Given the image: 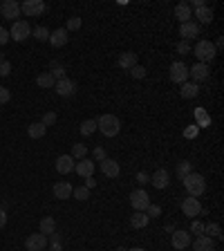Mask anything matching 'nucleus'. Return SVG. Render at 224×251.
Segmentation results:
<instances>
[{"mask_svg": "<svg viewBox=\"0 0 224 251\" xmlns=\"http://www.w3.org/2000/svg\"><path fill=\"white\" fill-rule=\"evenodd\" d=\"M189 234L204 235V222H200V220H193V224H191V231H189Z\"/></svg>", "mask_w": 224, "mask_h": 251, "instance_id": "4c0bfd02", "label": "nucleus"}, {"mask_svg": "<svg viewBox=\"0 0 224 251\" xmlns=\"http://www.w3.org/2000/svg\"><path fill=\"white\" fill-rule=\"evenodd\" d=\"M32 34H34L36 41H49V30H48V27H43V25H38Z\"/></svg>", "mask_w": 224, "mask_h": 251, "instance_id": "c9c22d12", "label": "nucleus"}, {"mask_svg": "<svg viewBox=\"0 0 224 251\" xmlns=\"http://www.w3.org/2000/svg\"><path fill=\"white\" fill-rule=\"evenodd\" d=\"M182 182L191 198H200V195H204V191H207V180H204L200 173H191V175H186Z\"/></svg>", "mask_w": 224, "mask_h": 251, "instance_id": "f257e3e1", "label": "nucleus"}, {"mask_svg": "<svg viewBox=\"0 0 224 251\" xmlns=\"http://www.w3.org/2000/svg\"><path fill=\"white\" fill-rule=\"evenodd\" d=\"M79 27H81V18H79V16H72L70 20H67V27H65V30H67V32H77Z\"/></svg>", "mask_w": 224, "mask_h": 251, "instance_id": "a19ab883", "label": "nucleus"}, {"mask_svg": "<svg viewBox=\"0 0 224 251\" xmlns=\"http://www.w3.org/2000/svg\"><path fill=\"white\" fill-rule=\"evenodd\" d=\"M177 177H179V180H184V177L186 175H191V173H193V162H179L177 164Z\"/></svg>", "mask_w": 224, "mask_h": 251, "instance_id": "72a5a7b5", "label": "nucleus"}, {"mask_svg": "<svg viewBox=\"0 0 224 251\" xmlns=\"http://www.w3.org/2000/svg\"><path fill=\"white\" fill-rule=\"evenodd\" d=\"M79 130H81L83 137H90V134L96 130V119H85V121L81 123V128H79Z\"/></svg>", "mask_w": 224, "mask_h": 251, "instance_id": "f704fd0d", "label": "nucleus"}, {"mask_svg": "<svg viewBox=\"0 0 224 251\" xmlns=\"http://www.w3.org/2000/svg\"><path fill=\"white\" fill-rule=\"evenodd\" d=\"M45 2L43 0H25L20 5V14H25L27 18H36V16H43L45 14Z\"/></svg>", "mask_w": 224, "mask_h": 251, "instance_id": "423d86ee", "label": "nucleus"}, {"mask_svg": "<svg viewBox=\"0 0 224 251\" xmlns=\"http://www.w3.org/2000/svg\"><path fill=\"white\" fill-rule=\"evenodd\" d=\"M208 65H204V63H195L193 67H189V79L193 76V83H202V81H207L208 79Z\"/></svg>", "mask_w": 224, "mask_h": 251, "instance_id": "4468645a", "label": "nucleus"}, {"mask_svg": "<svg viewBox=\"0 0 224 251\" xmlns=\"http://www.w3.org/2000/svg\"><path fill=\"white\" fill-rule=\"evenodd\" d=\"M179 36H182V41H191V38H195V36H200V25L195 23V20L182 23L179 25Z\"/></svg>", "mask_w": 224, "mask_h": 251, "instance_id": "2eb2a0df", "label": "nucleus"}, {"mask_svg": "<svg viewBox=\"0 0 224 251\" xmlns=\"http://www.w3.org/2000/svg\"><path fill=\"white\" fill-rule=\"evenodd\" d=\"M72 195L77 200H81V202H85V200L90 198V188H85V186H77V188H72Z\"/></svg>", "mask_w": 224, "mask_h": 251, "instance_id": "e433bc0d", "label": "nucleus"}, {"mask_svg": "<svg viewBox=\"0 0 224 251\" xmlns=\"http://www.w3.org/2000/svg\"><path fill=\"white\" fill-rule=\"evenodd\" d=\"M95 159H96V162H103V159H106V151H103V146H96L95 148Z\"/></svg>", "mask_w": 224, "mask_h": 251, "instance_id": "09e8293b", "label": "nucleus"}, {"mask_svg": "<svg viewBox=\"0 0 224 251\" xmlns=\"http://www.w3.org/2000/svg\"><path fill=\"white\" fill-rule=\"evenodd\" d=\"M7 224V211L5 209H0V229Z\"/></svg>", "mask_w": 224, "mask_h": 251, "instance_id": "3c124183", "label": "nucleus"}, {"mask_svg": "<svg viewBox=\"0 0 224 251\" xmlns=\"http://www.w3.org/2000/svg\"><path fill=\"white\" fill-rule=\"evenodd\" d=\"M202 5H207V2H204V0H193V7H195V9H197V7H202Z\"/></svg>", "mask_w": 224, "mask_h": 251, "instance_id": "864d4df0", "label": "nucleus"}, {"mask_svg": "<svg viewBox=\"0 0 224 251\" xmlns=\"http://www.w3.org/2000/svg\"><path fill=\"white\" fill-rule=\"evenodd\" d=\"M0 14H2V18H7V20L14 23V18L20 16V5H18L16 0H5V2L0 5Z\"/></svg>", "mask_w": 224, "mask_h": 251, "instance_id": "f8f14e48", "label": "nucleus"}, {"mask_svg": "<svg viewBox=\"0 0 224 251\" xmlns=\"http://www.w3.org/2000/svg\"><path fill=\"white\" fill-rule=\"evenodd\" d=\"M12 74V63L7 59H0V76H9Z\"/></svg>", "mask_w": 224, "mask_h": 251, "instance_id": "79ce46f5", "label": "nucleus"}, {"mask_svg": "<svg viewBox=\"0 0 224 251\" xmlns=\"http://www.w3.org/2000/svg\"><path fill=\"white\" fill-rule=\"evenodd\" d=\"M195 18H197V20H200V23H204V25H208L213 20V9L208 5H202V7H197V9H195ZM197 23V25H200Z\"/></svg>", "mask_w": 224, "mask_h": 251, "instance_id": "b1692460", "label": "nucleus"}, {"mask_svg": "<svg viewBox=\"0 0 224 251\" xmlns=\"http://www.w3.org/2000/svg\"><path fill=\"white\" fill-rule=\"evenodd\" d=\"M74 170H77L81 177H92V173H95V162H90V159L85 157L74 164Z\"/></svg>", "mask_w": 224, "mask_h": 251, "instance_id": "4be33fe9", "label": "nucleus"}, {"mask_svg": "<svg viewBox=\"0 0 224 251\" xmlns=\"http://www.w3.org/2000/svg\"><path fill=\"white\" fill-rule=\"evenodd\" d=\"M52 191H54V198H56V200L72 198V184H70V182H56Z\"/></svg>", "mask_w": 224, "mask_h": 251, "instance_id": "aec40b11", "label": "nucleus"}, {"mask_svg": "<svg viewBox=\"0 0 224 251\" xmlns=\"http://www.w3.org/2000/svg\"><path fill=\"white\" fill-rule=\"evenodd\" d=\"M54 231H56V220H54L52 216H45L41 220V231L38 234H43V235H52Z\"/></svg>", "mask_w": 224, "mask_h": 251, "instance_id": "bb28decb", "label": "nucleus"}, {"mask_svg": "<svg viewBox=\"0 0 224 251\" xmlns=\"http://www.w3.org/2000/svg\"><path fill=\"white\" fill-rule=\"evenodd\" d=\"M179 94H182L184 99H195V97L200 94V85H197V83L186 81V83H182V90H179Z\"/></svg>", "mask_w": 224, "mask_h": 251, "instance_id": "393cba45", "label": "nucleus"}, {"mask_svg": "<svg viewBox=\"0 0 224 251\" xmlns=\"http://www.w3.org/2000/svg\"><path fill=\"white\" fill-rule=\"evenodd\" d=\"M193 251H215V240L208 235H197L193 242Z\"/></svg>", "mask_w": 224, "mask_h": 251, "instance_id": "6ab92c4d", "label": "nucleus"}, {"mask_svg": "<svg viewBox=\"0 0 224 251\" xmlns=\"http://www.w3.org/2000/svg\"><path fill=\"white\" fill-rule=\"evenodd\" d=\"M193 54L197 56V61H200V63L207 65V63H211V61L215 59L218 50H215V45H213L211 41H197V43H195Z\"/></svg>", "mask_w": 224, "mask_h": 251, "instance_id": "7ed1b4c3", "label": "nucleus"}, {"mask_svg": "<svg viewBox=\"0 0 224 251\" xmlns=\"http://www.w3.org/2000/svg\"><path fill=\"white\" fill-rule=\"evenodd\" d=\"M88 157V148H85V144H74L72 146V159L74 162H81V159Z\"/></svg>", "mask_w": 224, "mask_h": 251, "instance_id": "2f4dec72", "label": "nucleus"}, {"mask_svg": "<svg viewBox=\"0 0 224 251\" xmlns=\"http://www.w3.org/2000/svg\"><path fill=\"white\" fill-rule=\"evenodd\" d=\"M168 76H171V81L173 83H186L189 81V65L182 63V61H175V63L168 67Z\"/></svg>", "mask_w": 224, "mask_h": 251, "instance_id": "39448f33", "label": "nucleus"}, {"mask_svg": "<svg viewBox=\"0 0 224 251\" xmlns=\"http://www.w3.org/2000/svg\"><path fill=\"white\" fill-rule=\"evenodd\" d=\"M175 18L179 23H189L191 18H193V9H191L189 2H179V5L175 7Z\"/></svg>", "mask_w": 224, "mask_h": 251, "instance_id": "412c9836", "label": "nucleus"}, {"mask_svg": "<svg viewBox=\"0 0 224 251\" xmlns=\"http://www.w3.org/2000/svg\"><path fill=\"white\" fill-rule=\"evenodd\" d=\"M48 72L54 76V79H56V81L65 79V67L59 63V61H52V63H49V70H48Z\"/></svg>", "mask_w": 224, "mask_h": 251, "instance_id": "473e14b6", "label": "nucleus"}, {"mask_svg": "<svg viewBox=\"0 0 224 251\" xmlns=\"http://www.w3.org/2000/svg\"><path fill=\"white\" fill-rule=\"evenodd\" d=\"M204 235H208V238H222V229H220L218 222H207L204 224Z\"/></svg>", "mask_w": 224, "mask_h": 251, "instance_id": "7c9ffc66", "label": "nucleus"}, {"mask_svg": "<svg viewBox=\"0 0 224 251\" xmlns=\"http://www.w3.org/2000/svg\"><path fill=\"white\" fill-rule=\"evenodd\" d=\"M54 90H56V94H59V97H65V99H67V97H74V94H77V83L65 76V79L56 81Z\"/></svg>", "mask_w": 224, "mask_h": 251, "instance_id": "1a4fd4ad", "label": "nucleus"}, {"mask_svg": "<svg viewBox=\"0 0 224 251\" xmlns=\"http://www.w3.org/2000/svg\"><path fill=\"white\" fill-rule=\"evenodd\" d=\"M74 159H72V155H61L59 159H56V170H59L61 175H70L72 170H74Z\"/></svg>", "mask_w": 224, "mask_h": 251, "instance_id": "f3484780", "label": "nucleus"}, {"mask_svg": "<svg viewBox=\"0 0 224 251\" xmlns=\"http://www.w3.org/2000/svg\"><path fill=\"white\" fill-rule=\"evenodd\" d=\"M101 173H103L106 177H110V180L119 177V173H121V168H119V162H114V159L106 157L103 162H101Z\"/></svg>", "mask_w": 224, "mask_h": 251, "instance_id": "dca6fc26", "label": "nucleus"}, {"mask_svg": "<svg viewBox=\"0 0 224 251\" xmlns=\"http://www.w3.org/2000/svg\"><path fill=\"white\" fill-rule=\"evenodd\" d=\"M130 204L135 211H146L150 206V198H148V193L144 188H137V191L130 193Z\"/></svg>", "mask_w": 224, "mask_h": 251, "instance_id": "0eeeda50", "label": "nucleus"}, {"mask_svg": "<svg viewBox=\"0 0 224 251\" xmlns=\"http://www.w3.org/2000/svg\"><path fill=\"white\" fill-rule=\"evenodd\" d=\"M177 52H179V54H189L191 52L189 41H179V43H177Z\"/></svg>", "mask_w": 224, "mask_h": 251, "instance_id": "49530a36", "label": "nucleus"}, {"mask_svg": "<svg viewBox=\"0 0 224 251\" xmlns=\"http://www.w3.org/2000/svg\"><path fill=\"white\" fill-rule=\"evenodd\" d=\"M182 213L184 216H189L191 220H193V218H197L202 213V204H200V200L197 198H184V202H182Z\"/></svg>", "mask_w": 224, "mask_h": 251, "instance_id": "9d476101", "label": "nucleus"}, {"mask_svg": "<svg viewBox=\"0 0 224 251\" xmlns=\"http://www.w3.org/2000/svg\"><path fill=\"white\" fill-rule=\"evenodd\" d=\"M36 83H38V88H45V90H52L54 85H56V79H54L49 72H43V74H38V79H36Z\"/></svg>", "mask_w": 224, "mask_h": 251, "instance_id": "c85d7f7f", "label": "nucleus"}, {"mask_svg": "<svg viewBox=\"0 0 224 251\" xmlns=\"http://www.w3.org/2000/svg\"><path fill=\"white\" fill-rule=\"evenodd\" d=\"M41 123L45 126V128H48V126H54V123H56V112H45Z\"/></svg>", "mask_w": 224, "mask_h": 251, "instance_id": "37998d69", "label": "nucleus"}, {"mask_svg": "<svg viewBox=\"0 0 224 251\" xmlns=\"http://www.w3.org/2000/svg\"><path fill=\"white\" fill-rule=\"evenodd\" d=\"M171 245L175 247L177 251L189 249V247H191V234H189V231H182V229L173 231V235H171Z\"/></svg>", "mask_w": 224, "mask_h": 251, "instance_id": "6e6552de", "label": "nucleus"}, {"mask_svg": "<svg viewBox=\"0 0 224 251\" xmlns=\"http://www.w3.org/2000/svg\"><path fill=\"white\" fill-rule=\"evenodd\" d=\"M197 133H200V128H197V126H189V128L184 130V137H186V139H195V137H197Z\"/></svg>", "mask_w": 224, "mask_h": 251, "instance_id": "c03bdc74", "label": "nucleus"}, {"mask_svg": "<svg viewBox=\"0 0 224 251\" xmlns=\"http://www.w3.org/2000/svg\"><path fill=\"white\" fill-rule=\"evenodd\" d=\"M117 251H128V249H124V247H119V249Z\"/></svg>", "mask_w": 224, "mask_h": 251, "instance_id": "6e6d98bb", "label": "nucleus"}, {"mask_svg": "<svg viewBox=\"0 0 224 251\" xmlns=\"http://www.w3.org/2000/svg\"><path fill=\"white\" fill-rule=\"evenodd\" d=\"M128 251H146V249H142V247H132V249H128Z\"/></svg>", "mask_w": 224, "mask_h": 251, "instance_id": "5fc2aeb1", "label": "nucleus"}, {"mask_svg": "<svg viewBox=\"0 0 224 251\" xmlns=\"http://www.w3.org/2000/svg\"><path fill=\"white\" fill-rule=\"evenodd\" d=\"M148 222H150V218H148L144 211H135V213L130 216V227L132 229H144Z\"/></svg>", "mask_w": 224, "mask_h": 251, "instance_id": "5701e85b", "label": "nucleus"}, {"mask_svg": "<svg viewBox=\"0 0 224 251\" xmlns=\"http://www.w3.org/2000/svg\"><path fill=\"white\" fill-rule=\"evenodd\" d=\"M96 130H101L103 137H117L119 130H121V121L114 115H101L96 119Z\"/></svg>", "mask_w": 224, "mask_h": 251, "instance_id": "f03ea898", "label": "nucleus"}, {"mask_svg": "<svg viewBox=\"0 0 224 251\" xmlns=\"http://www.w3.org/2000/svg\"><path fill=\"white\" fill-rule=\"evenodd\" d=\"M137 182H139V184H148V182H150V175L144 173V170H139V173H137Z\"/></svg>", "mask_w": 224, "mask_h": 251, "instance_id": "8fccbe9b", "label": "nucleus"}, {"mask_svg": "<svg viewBox=\"0 0 224 251\" xmlns=\"http://www.w3.org/2000/svg\"><path fill=\"white\" fill-rule=\"evenodd\" d=\"M48 247V235L43 234H32L30 238L25 240V249L27 251H43Z\"/></svg>", "mask_w": 224, "mask_h": 251, "instance_id": "9b49d317", "label": "nucleus"}, {"mask_svg": "<svg viewBox=\"0 0 224 251\" xmlns=\"http://www.w3.org/2000/svg\"><path fill=\"white\" fill-rule=\"evenodd\" d=\"M30 36H32V27L27 20H14L12 30H9V38H14L16 43H23V41H27Z\"/></svg>", "mask_w": 224, "mask_h": 251, "instance_id": "20e7f679", "label": "nucleus"}, {"mask_svg": "<svg viewBox=\"0 0 224 251\" xmlns=\"http://www.w3.org/2000/svg\"><path fill=\"white\" fill-rule=\"evenodd\" d=\"M9 99H12V92H9V88L0 85V103H9Z\"/></svg>", "mask_w": 224, "mask_h": 251, "instance_id": "a18cd8bd", "label": "nucleus"}, {"mask_svg": "<svg viewBox=\"0 0 224 251\" xmlns=\"http://www.w3.org/2000/svg\"><path fill=\"white\" fill-rule=\"evenodd\" d=\"M144 213H146L148 218H160L161 216V206L160 204H150L146 211H144Z\"/></svg>", "mask_w": 224, "mask_h": 251, "instance_id": "ea45409f", "label": "nucleus"}, {"mask_svg": "<svg viewBox=\"0 0 224 251\" xmlns=\"http://www.w3.org/2000/svg\"><path fill=\"white\" fill-rule=\"evenodd\" d=\"M96 186V180H92V177H85V188H95Z\"/></svg>", "mask_w": 224, "mask_h": 251, "instance_id": "603ef678", "label": "nucleus"}, {"mask_svg": "<svg viewBox=\"0 0 224 251\" xmlns=\"http://www.w3.org/2000/svg\"><path fill=\"white\" fill-rule=\"evenodd\" d=\"M9 41H12V38H9V30L0 27V45H7Z\"/></svg>", "mask_w": 224, "mask_h": 251, "instance_id": "de8ad7c7", "label": "nucleus"}, {"mask_svg": "<svg viewBox=\"0 0 224 251\" xmlns=\"http://www.w3.org/2000/svg\"><path fill=\"white\" fill-rule=\"evenodd\" d=\"M137 65V54L135 52H124L119 56V67H124V70H132Z\"/></svg>", "mask_w": 224, "mask_h": 251, "instance_id": "a878e982", "label": "nucleus"}, {"mask_svg": "<svg viewBox=\"0 0 224 251\" xmlns=\"http://www.w3.org/2000/svg\"><path fill=\"white\" fill-rule=\"evenodd\" d=\"M150 182H153L155 188H160L161 191V188H166L168 184H171V173H168L166 168H157L153 175H150Z\"/></svg>", "mask_w": 224, "mask_h": 251, "instance_id": "ddd939ff", "label": "nucleus"}, {"mask_svg": "<svg viewBox=\"0 0 224 251\" xmlns=\"http://www.w3.org/2000/svg\"><path fill=\"white\" fill-rule=\"evenodd\" d=\"M130 76H132V79H144V76H146V67H144V65H139V63H137L135 67L130 70Z\"/></svg>", "mask_w": 224, "mask_h": 251, "instance_id": "58836bf2", "label": "nucleus"}, {"mask_svg": "<svg viewBox=\"0 0 224 251\" xmlns=\"http://www.w3.org/2000/svg\"><path fill=\"white\" fill-rule=\"evenodd\" d=\"M49 45H52V47L67 45V30H65V27H59V30L49 32Z\"/></svg>", "mask_w": 224, "mask_h": 251, "instance_id": "a211bd4d", "label": "nucleus"}, {"mask_svg": "<svg viewBox=\"0 0 224 251\" xmlns=\"http://www.w3.org/2000/svg\"><path fill=\"white\" fill-rule=\"evenodd\" d=\"M45 133H48V128H45L41 121H38V123H32L30 128H27V134H30L32 139H43V137H45Z\"/></svg>", "mask_w": 224, "mask_h": 251, "instance_id": "c756f323", "label": "nucleus"}, {"mask_svg": "<svg viewBox=\"0 0 224 251\" xmlns=\"http://www.w3.org/2000/svg\"><path fill=\"white\" fill-rule=\"evenodd\" d=\"M195 126H197V128H207V126H211V115H208L207 110H204V108H197V110H195Z\"/></svg>", "mask_w": 224, "mask_h": 251, "instance_id": "cd10ccee", "label": "nucleus"}]
</instances>
